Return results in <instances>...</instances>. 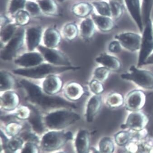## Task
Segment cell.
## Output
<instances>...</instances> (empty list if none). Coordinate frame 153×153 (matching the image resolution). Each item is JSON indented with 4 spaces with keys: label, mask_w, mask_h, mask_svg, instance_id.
Segmentation results:
<instances>
[{
    "label": "cell",
    "mask_w": 153,
    "mask_h": 153,
    "mask_svg": "<svg viewBox=\"0 0 153 153\" xmlns=\"http://www.w3.org/2000/svg\"><path fill=\"white\" fill-rule=\"evenodd\" d=\"M139 152L141 153H149L153 147V140L150 139H141L138 141Z\"/></svg>",
    "instance_id": "obj_41"
},
{
    "label": "cell",
    "mask_w": 153,
    "mask_h": 153,
    "mask_svg": "<svg viewBox=\"0 0 153 153\" xmlns=\"http://www.w3.org/2000/svg\"><path fill=\"white\" fill-rule=\"evenodd\" d=\"M93 7L91 4L87 2H80L74 5L72 10L76 16L85 17L88 16L93 10Z\"/></svg>",
    "instance_id": "obj_27"
},
{
    "label": "cell",
    "mask_w": 153,
    "mask_h": 153,
    "mask_svg": "<svg viewBox=\"0 0 153 153\" xmlns=\"http://www.w3.org/2000/svg\"><path fill=\"white\" fill-rule=\"evenodd\" d=\"M126 7L140 31L143 32L144 25L140 0H124Z\"/></svg>",
    "instance_id": "obj_16"
},
{
    "label": "cell",
    "mask_w": 153,
    "mask_h": 153,
    "mask_svg": "<svg viewBox=\"0 0 153 153\" xmlns=\"http://www.w3.org/2000/svg\"><path fill=\"white\" fill-rule=\"evenodd\" d=\"M149 122V119L145 113L140 111L132 112L129 114L126 122L122 125L123 129L129 128L135 132L140 131L145 129Z\"/></svg>",
    "instance_id": "obj_10"
},
{
    "label": "cell",
    "mask_w": 153,
    "mask_h": 153,
    "mask_svg": "<svg viewBox=\"0 0 153 153\" xmlns=\"http://www.w3.org/2000/svg\"><path fill=\"white\" fill-rule=\"evenodd\" d=\"M64 81L58 74H51L44 79L42 84V90L50 95H57L63 90Z\"/></svg>",
    "instance_id": "obj_14"
},
{
    "label": "cell",
    "mask_w": 153,
    "mask_h": 153,
    "mask_svg": "<svg viewBox=\"0 0 153 153\" xmlns=\"http://www.w3.org/2000/svg\"><path fill=\"white\" fill-rule=\"evenodd\" d=\"M63 93L66 99L74 102L79 100L87 94V91L82 84L76 82L72 81L65 86Z\"/></svg>",
    "instance_id": "obj_15"
},
{
    "label": "cell",
    "mask_w": 153,
    "mask_h": 153,
    "mask_svg": "<svg viewBox=\"0 0 153 153\" xmlns=\"http://www.w3.org/2000/svg\"><path fill=\"white\" fill-rule=\"evenodd\" d=\"M37 50L47 63L59 66H70L72 63L69 58L62 51L54 48L40 45Z\"/></svg>",
    "instance_id": "obj_7"
},
{
    "label": "cell",
    "mask_w": 153,
    "mask_h": 153,
    "mask_svg": "<svg viewBox=\"0 0 153 153\" xmlns=\"http://www.w3.org/2000/svg\"><path fill=\"white\" fill-rule=\"evenodd\" d=\"M80 32L82 38L85 40L91 39L95 33L94 23L89 18L83 20L80 25Z\"/></svg>",
    "instance_id": "obj_23"
},
{
    "label": "cell",
    "mask_w": 153,
    "mask_h": 153,
    "mask_svg": "<svg viewBox=\"0 0 153 153\" xmlns=\"http://www.w3.org/2000/svg\"><path fill=\"white\" fill-rule=\"evenodd\" d=\"M109 4L110 7L111 17L115 20H118L122 16L123 12L122 4L114 0H109Z\"/></svg>",
    "instance_id": "obj_34"
},
{
    "label": "cell",
    "mask_w": 153,
    "mask_h": 153,
    "mask_svg": "<svg viewBox=\"0 0 153 153\" xmlns=\"http://www.w3.org/2000/svg\"><path fill=\"white\" fill-rule=\"evenodd\" d=\"M111 71L105 67L97 68L94 72V79L101 82L105 81L108 79Z\"/></svg>",
    "instance_id": "obj_35"
},
{
    "label": "cell",
    "mask_w": 153,
    "mask_h": 153,
    "mask_svg": "<svg viewBox=\"0 0 153 153\" xmlns=\"http://www.w3.org/2000/svg\"><path fill=\"white\" fill-rule=\"evenodd\" d=\"M96 62L112 72H117L121 68L120 61L114 56L102 53L96 58Z\"/></svg>",
    "instance_id": "obj_19"
},
{
    "label": "cell",
    "mask_w": 153,
    "mask_h": 153,
    "mask_svg": "<svg viewBox=\"0 0 153 153\" xmlns=\"http://www.w3.org/2000/svg\"><path fill=\"white\" fill-rule=\"evenodd\" d=\"M22 153H36L35 146L30 143L26 144Z\"/></svg>",
    "instance_id": "obj_47"
},
{
    "label": "cell",
    "mask_w": 153,
    "mask_h": 153,
    "mask_svg": "<svg viewBox=\"0 0 153 153\" xmlns=\"http://www.w3.org/2000/svg\"><path fill=\"white\" fill-rule=\"evenodd\" d=\"M59 1H60V2H62V1H64L65 0H58Z\"/></svg>",
    "instance_id": "obj_54"
},
{
    "label": "cell",
    "mask_w": 153,
    "mask_h": 153,
    "mask_svg": "<svg viewBox=\"0 0 153 153\" xmlns=\"http://www.w3.org/2000/svg\"><path fill=\"white\" fill-rule=\"evenodd\" d=\"M31 108L29 105H20L16 109L15 117L20 120H27L31 114Z\"/></svg>",
    "instance_id": "obj_37"
},
{
    "label": "cell",
    "mask_w": 153,
    "mask_h": 153,
    "mask_svg": "<svg viewBox=\"0 0 153 153\" xmlns=\"http://www.w3.org/2000/svg\"><path fill=\"white\" fill-rule=\"evenodd\" d=\"M20 87L24 91L26 101L29 104L45 110L66 108L75 109L78 106L74 102L58 95L47 94L41 87L26 79L19 82Z\"/></svg>",
    "instance_id": "obj_1"
},
{
    "label": "cell",
    "mask_w": 153,
    "mask_h": 153,
    "mask_svg": "<svg viewBox=\"0 0 153 153\" xmlns=\"http://www.w3.org/2000/svg\"><path fill=\"white\" fill-rule=\"evenodd\" d=\"M31 108V112L30 117L28 119L29 122L37 132L41 133L44 131L41 115L38 108L31 104H28Z\"/></svg>",
    "instance_id": "obj_24"
},
{
    "label": "cell",
    "mask_w": 153,
    "mask_h": 153,
    "mask_svg": "<svg viewBox=\"0 0 153 153\" xmlns=\"http://www.w3.org/2000/svg\"><path fill=\"white\" fill-rule=\"evenodd\" d=\"M26 10L32 16L38 15L40 12V8L38 4L32 1H27L25 4Z\"/></svg>",
    "instance_id": "obj_42"
},
{
    "label": "cell",
    "mask_w": 153,
    "mask_h": 153,
    "mask_svg": "<svg viewBox=\"0 0 153 153\" xmlns=\"http://www.w3.org/2000/svg\"><path fill=\"white\" fill-rule=\"evenodd\" d=\"M144 25L137 64L138 68L143 66L144 62L153 52V28L151 19L147 21Z\"/></svg>",
    "instance_id": "obj_6"
},
{
    "label": "cell",
    "mask_w": 153,
    "mask_h": 153,
    "mask_svg": "<svg viewBox=\"0 0 153 153\" xmlns=\"http://www.w3.org/2000/svg\"><path fill=\"white\" fill-rule=\"evenodd\" d=\"M25 40V31L23 28L17 29L12 38L2 48L1 58L5 61H9L16 57L23 47Z\"/></svg>",
    "instance_id": "obj_5"
},
{
    "label": "cell",
    "mask_w": 153,
    "mask_h": 153,
    "mask_svg": "<svg viewBox=\"0 0 153 153\" xmlns=\"http://www.w3.org/2000/svg\"><path fill=\"white\" fill-rule=\"evenodd\" d=\"M120 77L123 79L132 82L143 88L153 89V74L150 71L132 65L129 71L121 74Z\"/></svg>",
    "instance_id": "obj_4"
},
{
    "label": "cell",
    "mask_w": 153,
    "mask_h": 153,
    "mask_svg": "<svg viewBox=\"0 0 153 153\" xmlns=\"http://www.w3.org/2000/svg\"><path fill=\"white\" fill-rule=\"evenodd\" d=\"M22 128L20 124L16 122H12L8 124L7 126V130L8 132L11 134L17 133Z\"/></svg>",
    "instance_id": "obj_44"
},
{
    "label": "cell",
    "mask_w": 153,
    "mask_h": 153,
    "mask_svg": "<svg viewBox=\"0 0 153 153\" xmlns=\"http://www.w3.org/2000/svg\"><path fill=\"white\" fill-rule=\"evenodd\" d=\"M9 24V21L8 19L6 16H1V28H3Z\"/></svg>",
    "instance_id": "obj_49"
},
{
    "label": "cell",
    "mask_w": 153,
    "mask_h": 153,
    "mask_svg": "<svg viewBox=\"0 0 153 153\" xmlns=\"http://www.w3.org/2000/svg\"><path fill=\"white\" fill-rule=\"evenodd\" d=\"M78 66H59L47 63H43L36 66L30 68H16L12 70L13 74L28 79H45L51 74H59L68 71H74L80 69Z\"/></svg>",
    "instance_id": "obj_2"
},
{
    "label": "cell",
    "mask_w": 153,
    "mask_h": 153,
    "mask_svg": "<svg viewBox=\"0 0 153 153\" xmlns=\"http://www.w3.org/2000/svg\"><path fill=\"white\" fill-rule=\"evenodd\" d=\"M125 147L126 150L129 153H137L139 152L138 141L131 140Z\"/></svg>",
    "instance_id": "obj_43"
},
{
    "label": "cell",
    "mask_w": 153,
    "mask_h": 153,
    "mask_svg": "<svg viewBox=\"0 0 153 153\" xmlns=\"http://www.w3.org/2000/svg\"><path fill=\"white\" fill-rule=\"evenodd\" d=\"M45 59L39 52L28 51L14 59V63L22 68H30L44 63Z\"/></svg>",
    "instance_id": "obj_12"
},
{
    "label": "cell",
    "mask_w": 153,
    "mask_h": 153,
    "mask_svg": "<svg viewBox=\"0 0 153 153\" xmlns=\"http://www.w3.org/2000/svg\"><path fill=\"white\" fill-rule=\"evenodd\" d=\"M72 137V134L70 132L66 134L59 132H50L43 137L42 146L45 150H55L62 146L68 140L71 139Z\"/></svg>",
    "instance_id": "obj_8"
},
{
    "label": "cell",
    "mask_w": 153,
    "mask_h": 153,
    "mask_svg": "<svg viewBox=\"0 0 153 153\" xmlns=\"http://www.w3.org/2000/svg\"><path fill=\"white\" fill-rule=\"evenodd\" d=\"M92 20L102 32H109L115 27L114 22L110 17L94 14L92 15Z\"/></svg>",
    "instance_id": "obj_22"
},
{
    "label": "cell",
    "mask_w": 153,
    "mask_h": 153,
    "mask_svg": "<svg viewBox=\"0 0 153 153\" xmlns=\"http://www.w3.org/2000/svg\"><path fill=\"white\" fill-rule=\"evenodd\" d=\"M149 153H153V147L151 149H150Z\"/></svg>",
    "instance_id": "obj_52"
},
{
    "label": "cell",
    "mask_w": 153,
    "mask_h": 153,
    "mask_svg": "<svg viewBox=\"0 0 153 153\" xmlns=\"http://www.w3.org/2000/svg\"><path fill=\"white\" fill-rule=\"evenodd\" d=\"M115 39L120 43L122 47L131 52L140 50L141 36L132 32H124L116 35Z\"/></svg>",
    "instance_id": "obj_11"
},
{
    "label": "cell",
    "mask_w": 153,
    "mask_h": 153,
    "mask_svg": "<svg viewBox=\"0 0 153 153\" xmlns=\"http://www.w3.org/2000/svg\"><path fill=\"white\" fill-rule=\"evenodd\" d=\"M137 153H140V152H137Z\"/></svg>",
    "instance_id": "obj_55"
},
{
    "label": "cell",
    "mask_w": 153,
    "mask_h": 153,
    "mask_svg": "<svg viewBox=\"0 0 153 153\" xmlns=\"http://www.w3.org/2000/svg\"><path fill=\"white\" fill-rule=\"evenodd\" d=\"M64 38L68 41H72L75 39L79 34V29L74 23L67 24L63 30Z\"/></svg>",
    "instance_id": "obj_30"
},
{
    "label": "cell",
    "mask_w": 153,
    "mask_h": 153,
    "mask_svg": "<svg viewBox=\"0 0 153 153\" xmlns=\"http://www.w3.org/2000/svg\"><path fill=\"white\" fill-rule=\"evenodd\" d=\"M114 1H118L120 3H121V4H123L124 3V0H114Z\"/></svg>",
    "instance_id": "obj_51"
},
{
    "label": "cell",
    "mask_w": 153,
    "mask_h": 153,
    "mask_svg": "<svg viewBox=\"0 0 153 153\" xmlns=\"http://www.w3.org/2000/svg\"><path fill=\"white\" fill-rule=\"evenodd\" d=\"M42 37L41 27L36 26L28 28L25 31V41L28 51H33L40 45Z\"/></svg>",
    "instance_id": "obj_17"
},
{
    "label": "cell",
    "mask_w": 153,
    "mask_h": 153,
    "mask_svg": "<svg viewBox=\"0 0 153 153\" xmlns=\"http://www.w3.org/2000/svg\"><path fill=\"white\" fill-rule=\"evenodd\" d=\"M101 153L100 152L97 151V150H94V153Z\"/></svg>",
    "instance_id": "obj_53"
},
{
    "label": "cell",
    "mask_w": 153,
    "mask_h": 153,
    "mask_svg": "<svg viewBox=\"0 0 153 153\" xmlns=\"http://www.w3.org/2000/svg\"><path fill=\"white\" fill-rule=\"evenodd\" d=\"M23 138L25 140L30 141H37V138L36 136L30 133H24L22 135Z\"/></svg>",
    "instance_id": "obj_48"
},
{
    "label": "cell",
    "mask_w": 153,
    "mask_h": 153,
    "mask_svg": "<svg viewBox=\"0 0 153 153\" xmlns=\"http://www.w3.org/2000/svg\"><path fill=\"white\" fill-rule=\"evenodd\" d=\"M121 47L122 46L118 40H113L109 45L108 51L112 53H119L121 51Z\"/></svg>",
    "instance_id": "obj_45"
},
{
    "label": "cell",
    "mask_w": 153,
    "mask_h": 153,
    "mask_svg": "<svg viewBox=\"0 0 153 153\" xmlns=\"http://www.w3.org/2000/svg\"><path fill=\"white\" fill-rule=\"evenodd\" d=\"M0 91L1 93L7 91L12 90L17 85L16 80L11 73L6 70H1Z\"/></svg>",
    "instance_id": "obj_21"
},
{
    "label": "cell",
    "mask_w": 153,
    "mask_h": 153,
    "mask_svg": "<svg viewBox=\"0 0 153 153\" xmlns=\"http://www.w3.org/2000/svg\"><path fill=\"white\" fill-rule=\"evenodd\" d=\"M30 21V15L27 11L20 10L16 13V25L21 26L27 25Z\"/></svg>",
    "instance_id": "obj_38"
},
{
    "label": "cell",
    "mask_w": 153,
    "mask_h": 153,
    "mask_svg": "<svg viewBox=\"0 0 153 153\" xmlns=\"http://www.w3.org/2000/svg\"><path fill=\"white\" fill-rule=\"evenodd\" d=\"M125 102L123 97L121 94L113 93L108 96L105 101L106 105L111 108H120Z\"/></svg>",
    "instance_id": "obj_28"
},
{
    "label": "cell",
    "mask_w": 153,
    "mask_h": 153,
    "mask_svg": "<svg viewBox=\"0 0 153 153\" xmlns=\"http://www.w3.org/2000/svg\"><path fill=\"white\" fill-rule=\"evenodd\" d=\"M61 40L60 34L55 28H48L44 32L43 41L45 47L56 49L59 45Z\"/></svg>",
    "instance_id": "obj_20"
},
{
    "label": "cell",
    "mask_w": 153,
    "mask_h": 153,
    "mask_svg": "<svg viewBox=\"0 0 153 153\" xmlns=\"http://www.w3.org/2000/svg\"><path fill=\"white\" fill-rule=\"evenodd\" d=\"M22 142L20 140L16 139L11 140L9 144V146L11 150L15 151L21 148L22 146Z\"/></svg>",
    "instance_id": "obj_46"
},
{
    "label": "cell",
    "mask_w": 153,
    "mask_h": 153,
    "mask_svg": "<svg viewBox=\"0 0 153 153\" xmlns=\"http://www.w3.org/2000/svg\"><path fill=\"white\" fill-rule=\"evenodd\" d=\"M152 65H153V53H151L150 56L147 59L146 61L144 62L143 66Z\"/></svg>",
    "instance_id": "obj_50"
},
{
    "label": "cell",
    "mask_w": 153,
    "mask_h": 153,
    "mask_svg": "<svg viewBox=\"0 0 153 153\" xmlns=\"http://www.w3.org/2000/svg\"><path fill=\"white\" fill-rule=\"evenodd\" d=\"M153 7V0H143L142 14L144 25L150 19L151 11Z\"/></svg>",
    "instance_id": "obj_36"
},
{
    "label": "cell",
    "mask_w": 153,
    "mask_h": 153,
    "mask_svg": "<svg viewBox=\"0 0 153 153\" xmlns=\"http://www.w3.org/2000/svg\"><path fill=\"white\" fill-rule=\"evenodd\" d=\"M93 5L101 16L111 17L110 7L108 2L104 1H94L93 2Z\"/></svg>",
    "instance_id": "obj_33"
},
{
    "label": "cell",
    "mask_w": 153,
    "mask_h": 153,
    "mask_svg": "<svg viewBox=\"0 0 153 153\" xmlns=\"http://www.w3.org/2000/svg\"><path fill=\"white\" fill-rule=\"evenodd\" d=\"M0 96V108L7 111L16 110L20 106L21 98L19 94L12 90L2 92Z\"/></svg>",
    "instance_id": "obj_13"
},
{
    "label": "cell",
    "mask_w": 153,
    "mask_h": 153,
    "mask_svg": "<svg viewBox=\"0 0 153 153\" xmlns=\"http://www.w3.org/2000/svg\"><path fill=\"white\" fill-rule=\"evenodd\" d=\"M99 146L101 153H113L115 150L114 142L109 137H105L102 139Z\"/></svg>",
    "instance_id": "obj_31"
},
{
    "label": "cell",
    "mask_w": 153,
    "mask_h": 153,
    "mask_svg": "<svg viewBox=\"0 0 153 153\" xmlns=\"http://www.w3.org/2000/svg\"><path fill=\"white\" fill-rule=\"evenodd\" d=\"M102 105V95H94L89 99L86 105L85 116L88 122H91L101 109Z\"/></svg>",
    "instance_id": "obj_18"
},
{
    "label": "cell",
    "mask_w": 153,
    "mask_h": 153,
    "mask_svg": "<svg viewBox=\"0 0 153 153\" xmlns=\"http://www.w3.org/2000/svg\"><path fill=\"white\" fill-rule=\"evenodd\" d=\"M26 0H12L10 5V13L13 14L25 7Z\"/></svg>",
    "instance_id": "obj_40"
},
{
    "label": "cell",
    "mask_w": 153,
    "mask_h": 153,
    "mask_svg": "<svg viewBox=\"0 0 153 153\" xmlns=\"http://www.w3.org/2000/svg\"><path fill=\"white\" fill-rule=\"evenodd\" d=\"M80 119L78 113L66 108L54 110L45 117L46 125L52 129H60L69 126Z\"/></svg>",
    "instance_id": "obj_3"
},
{
    "label": "cell",
    "mask_w": 153,
    "mask_h": 153,
    "mask_svg": "<svg viewBox=\"0 0 153 153\" xmlns=\"http://www.w3.org/2000/svg\"><path fill=\"white\" fill-rule=\"evenodd\" d=\"M132 138L133 134L131 133L126 131H121L115 134V142L120 146H125L131 140Z\"/></svg>",
    "instance_id": "obj_32"
},
{
    "label": "cell",
    "mask_w": 153,
    "mask_h": 153,
    "mask_svg": "<svg viewBox=\"0 0 153 153\" xmlns=\"http://www.w3.org/2000/svg\"><path fill=\"white\" fill-rule=\"evenodd\" d=\"M146 101V94L140 90H134L127 95L125 99V107L131 112L140 111Z\"/></svg>",
    "instance_id": "obj_9"
},
{
    "label": "cell",
    "mask_w": 153,
    "mask_h": 153,
    "mask_svg": "<svg viewBox=\"0 0 153 153\" xmlns=\"http://www.w3.org/2000/svg\"><path fill=\"white\" fill-rule=\"evenodd\" d=\"M17 25L9 24L1 28V42L2 44H7L12 38L17 30Z\"/></svg>",
    "instance_id": "obj_29"
},
{
    "label": "cell",
    "mask_w": 153,
    "mask_h": 153,
    "mask_svg": "<svg viewBox=\"0 0 153 153\" xmlns=\"http://www.w3.org/2000/svg\"><path fill=\"white\" fill-rule=\"evenodd\" d=\"M76 147L78 153H88L89 147L88 134L86 131H80L76 140Z\"/></svg>",
    "instance_id": "obj_25"
},
{
    "label": "cell",
    "mask_w": 153,
    "mask_h": 153,
    "mask_svg": "<svg viewBox=\"0 0 153 153\" xmlns=\"http://www.w3.org/2000/svg\"><path fill=\"white\" fill-rule=\"evenodd\" d=\"M90 90L94 95H101L104 92V87L101 82L93 79L89 84Z\"/></svg>",
    "instance_id": "obj_39"
},
{
    "label": "cell",
    "mask_w": 153,
    "mask_h": 153,
    "mask_svg": "<svg viewBox=\"0 0 153 153\" xmlns=\"http://www.w3.org/2000/svg\"><path fill=\"white\" fill-rule=\"evenodd\" d=\"M40 9L45 14L56 16L59 13L58 6L54 0H38Z\"/></svg>",
    "instance_id": "obj_26"
}]
</instances>
